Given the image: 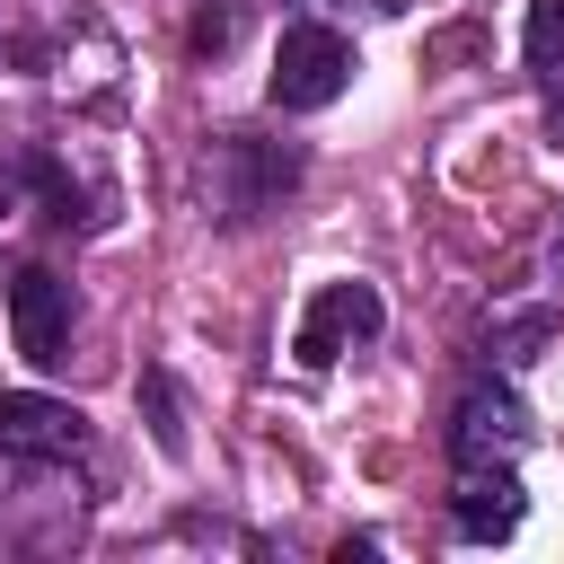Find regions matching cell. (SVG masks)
<instances>
[{
	"label": "cell",
	"mask_w": 564,
	"mask_h": 564,
	"mask_svg": "<svg viewBox=\"0 0 564 564\" xmlns=\"http://www.w3.org/2000/svg\"><path fill=\"white\" fill-rule=\"evenodd\" d=\"M115 220V176L79 141H0V256L35 238H97Z\"/></svg>",
	"instance_id": "1"
},
{
	"label": "cell",
	"mask_w": 564,
	"mask_h": 564,
	"mask_svg": "<svg viewBox=\"0 0 564 564\" xmlns=\"http://www.w3.org/2000/svg\"><path fill=\"white\" fill-rule=\"evenodd\" d=\"M308 176V150L300 141H273V132H212L203 159H194V203L203 220L220 229H256L264 212H282Z\"/></svg>",
	"instance_id": "2"
},
{
	"label": "cell",
	"mask_w": 564,
	"mask_h": 564,
	"mask_svg": "<svg viewBox=\"0 0 564 564\" xmlns=\"http://www.w3.org/2000/svg\"><path fill=\"white\" fill-rule=\"evenodd\" d=\"M88 502L97 485L79 476V458H44V449H0V546L9 555H62L88 538Z\"/></svg>",
	"instance_id": "3"
},
{
	"label": "cell",
	"mask_w": 564,
	"mask_h": 564,
	"mask_svg": "<svg viewBox=\"0 0 564 564\" xmlns=\"http://www.w3.org/2000/svg\"><path fill=\"white\" fill-rule=\"evenodd\" d=\"M352 35L344 26H326V18H291L282 35H273V70H264V97H273V115H326L344 88H352Z\"/></svg>",
	"instance_id": "4"
},
{
	"label": "cell",
	"mask_w": 564,
	"mask_h": 564,
	"mask_svg": "<svg viewBox=\"0 0 564 564\" xmlns=\"http://www.w3.org/2000/svg\"><path fill=\"white\" fill-rule=\"evenodd\" d=\"M379 326H388V300H379V282H317V300L300 308V326H291V361L300 370H335L344 352H361V344H379Z\"/></svg>",
	"instance_id": "5"
},
{
	"label": "cell",
	"mask_w": 564,
	"mask_h": 564,
	"mask_svg": "<svg viewBox=\"0 0 564 564\" xmlns=\"http://www.w3.org/2000/svg\"><path fill=\"white\" fill-rule=\"evenodd\" d=\"M529 441H538V423H529L511 370L467 379V397L449 405V467H494V458H520Z\"/></svg>",
	"instance_id": "6"
},
{
	"label": "cell",
	"mask_w": 564,
	"mask_h": 564,
	"mask_svg": "<svg viewBox=\"0 0 564 564\" xmlns=\"http://www.w3.org/2000/svg\"><path fill=\"white\" fill-rule=\"evenodd\" d=\"M9 335H18V352L35 361V370H62L70 361V335H79V291H70V273H53V264H18L9 273Z\"/></svg>",
	"instance_id": "7"
},
{
	"label": "cell",
	"mask_w": 564,
	"mask_h": 564,
	"mask_svg": "<svg viewBox=\"0 0 564 564\" xmlns=\"http://www.w3.org/2000/svg\"><path fill=\"white\" fill-rule=\"evenodd\" d=\"M520 520H529L520 458H494V467H458L449 476V538L458 546H502Z\"/></svg>",
	"instance_id": "8"
},
{
	"label": "cell",
	"mask_w": 564,
	"mask_h": 564,
	"mask_svg": "<svg viewBox=\"0 0 564 564\" xmlns=\"http://www.w3.org/2000/svg\"><path fill=\"white\" fill-rule=\"evenodd\" d=\"M0 449H44V458H88L97 432L79 405L44 397V388H0Z\"/></svg>",
	"instance_id": "9"
},
{
	"label": "cell",
	"mask_w": 564,
	"mask_h": 564,
	"mask_svg": "<svg viewBox=\"0 0 564 564\" xmlns=\"http://www.w3.org/2000/svg\"><path fill=\"white\" fill-rule=\"evenodd\" d=\"M529 79L546 97V123L564 132V0H529Z\"/></svg>",
	"instance_id": "10"
},
{
	"label": "cell",
	"mask_w": 564,
	"mask_h": 564,
	"mask_svg": "<svg viewBox=\"0 0 564 564\" xmlns=\"http://www.w3.org/2000/svg\"><path fill=\"white\" fill-rule=\"evenodd\" d=\"M546 335H555V308H520V317H502V326L485 335V361H494V370H520V361H538Z\"/></svg>",
	"instance_id": "11"
},
{
	"label": "cell",
	"mask_w": 564,
	"mask_h": 564,
	"mask_svg": "<svg viewBox=\"0 0 564 564\" xmlns=\"http://www.w3.org/2000/svg\"><path fill=\"white\" fill-rule=\"evenodd\" d=\"M141 397H150V432H159V449L176 458V449H185V414H176V388L150 370V379H141Z\"/></svg>",
	"instance_id": "12"
},
{
	"label": "cell",
	"mask_w": 564,
	"mask_h": 564,
	"mask_svg": "<svg viewBox=\"0 0 564 564\" xmlns=\"http://www.w3.org/2000/svg\"><path fill=\"white\" fill-rule=\"evenodd\" d=\"M229 35H238V9H203L194 18V53H229Z\"/></svg>",
	"instance_id": "13"
},
{
	"label": "cell",
	"mask_w": 564,
	"mask_h": 564,
	"mask_svg": "<svg viewBox=\"0 0 564 564\" xmlns=\"http://www.w3.org/2000/svg\"><path fill=\"white\" fill-rule=\"evenodd\" d=\"M0 53H9V0H0Z\"/></svg>",
	"instance_id": "14"
},
{
	"label": "cell",
	"mask_w": 564,
	"mask_h": 564,
	"mask_svg": "<svg viewBox=\"0 0 564 564\" xmlns=\"http://www.w3.org/2000/svg\"><path fill=\"white\" fill-rule=\"evenodd\" d=\"M555 247H564V220H555Z\"/></svg>",
	"instance_id": "15"
}]
</instances>
